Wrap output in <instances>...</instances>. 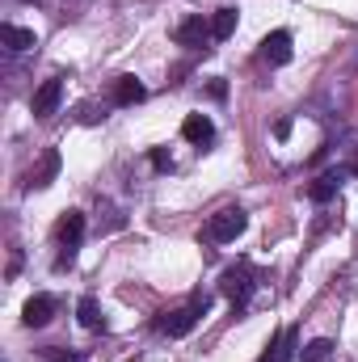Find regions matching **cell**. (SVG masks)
I'll return each mask as SVG.
<instances>
[{
    "label": "cell",
    "mask_w": 358,
    "mask_h": 362,
    "mask_svg": "<svg viewBox=\"0 0 358 362\" xmlns=\"http://www.w3.org/2000/svg\"><path fill=\"white\" fill-rule=\"evenodd\" d=\"M253 286L258 282H253V270L249 266H232V270L224 274V282H219V291L232 299V308H245L253 299Z\"/></svg>",
    "instance_id": "4"
},
{
    "label": "cell",
    "mask_w": 358,
    "mask_h": 362,
    "mask_svg": "<svg viewBox=\"0 0 358 362\" xmlns=\"http://www.w3.org/2000/svg\"><path fill=\"white\" fill-rule=\"evenodd\" d=\"M245 228H249V215H245L241 206H224V211H215V215L207 219V232H202V236H207L211 245H228V240H236Z\"/></svg>",
    "instance_id": "1"
},
{
    "label": "cell",
    "mask_w": 358,
    "mask_h": 362,
    "mask_svg": "<svg viewBox=\"0 0 358 362\" xmlns=\"http://www.w3.org/2000/svg\"><path fill=\"white\" fill-rule=\"evenodd\" d=\"M181 135H185L194 148H207V144L215 139V122H211L207 114H190V118L181 122Z\"/></svg>",
    "instance_id": "9"
},
{
    "label": "cell",
    "mask_w": 358,
    "mask_h": 362,
    "mask_svg": "<svg viewBox=\"0 0 358 362\" xmlns=\"http://www.w3.org/2000/svg\"><path fill=\"white\" fill-rule=\"evenodd\" d=\"M51 316H55V299H51V295H30V299H25V308H21V320H25L30 329L51 325Z\"/></svg>",
    "instance_id": "8"
},
{
    "label": "cell",
    "mask_w": 358,
    "mask_h": 362,
    "mask_svg": "<svg viewBox=\"0 0 358 362\" xmlns=\"http://www.w3.org/2000/svg\"><path fill=\"white\" fill-rule=\"evenodd\" d=\"M55 236H59V245L68 249V253L59 257V266H72V257H76V249H81V240H85V211H64Z\"/></svg>",
    "instance_id": "3"
},
{
    "label": "cell",
    "mask_w": 358,
    "mask_h": 362,
    "mask_svg": "<svg viewBox=\"0 0 358 362\" xmlns=\"http://www.w3.org/2000/svg\"><path fill=\"white\" fill-rule=\"evenodd\" d=\"M232 30H236V8H219L211 17V38L224 42V38H232Z\"/></svg>",
    "instance_id": "15"
},
{
    "label": "cell",
    "mask_w": 358,
    "mask_h": 362,
    "mask_svg": "<svg viewBox=\"0 0 358 362\" xmlns=\"http://www.w3.org/2000/svg\"><path fill=\"white\" fill-rule=\"evenodd\" d=\"M207 312H211V295H194L185 308L169 312V316L161 320V333H165V337H185V333H190V329L207 316Z\"/></svg>",
    "instance_id": "2"
},
{
    "label": "cell",
    "mask_w": 358,
    "mask_h": 362,
    "mask_svg": "<svg viewBox=\"0 0 358 362\" xmlns=\"http://www.w3.org/2000/svg\"><path fill=\"white\" fill-rule=\"evenodd\" d=\"M135 101H144V85L135 76H118L114 81V105H135Z\"/></svg>",
    "instance_id": "13"
},
{
    "label": "cell",
    "mask_w": 358,
    "mask_h": 362,
    "mask_svg": "<svg viewBox=\"0 0 358 362\" xmlns=\"http://www.w3.org/2000/svg\"><path fill=\"white\" fill-rule=\"evenodd\" d=\"M350 173H354V177H358V152H354V160H350Z\"/></svg>",
    "instance_id": "21"
},
{
    "label": "cell",
    "mask_w": 358,
    "mask_h": 362,
    "mask_svg": "<svg viewBox=\"0 0 358 362\" xmlns=\"http://www.w3.org/2000/svg\"><path fill=\"white\" fill-rule=\"evenodd\" d=\"M329 358H333V341L329 337H316V341H308L299 350V362H329Z\"/></svg>",
    "instance_id": "16"
},
{
    "label": "cell",
    "mask_w": 358,
    "mask_h": 362,
    "mask_svg": "<svg viewBox=\"0 0 358 362\" xmlns=\"http://www.w3.org/2000/svg\"><path fill=\"white\" fill-rule=\"evenodd\" d=\"M59 97H64V81H59V76H55V81H42V89L34 93V101H30L34 118H51V114L59 110Z\"/></svg>",
    "instance_id": "6"
},
{
    "label": "cell",
    "mask_w": 358,
    "mask_h": 362,
    "mask_svg": "<svg viewBox=\"0 0 358 362\" xmlns=\"http://www.w3.org/2000/svg\"><path fill=\"white\" fill-rule=\"evenodd\" d=\"M291 350H295V333H291V329H282V333L270 341V350L262 354V362H291Z\"/></svg>",
    "instance_id": "14"
},
{
    "label": "cell",
    "mask_w": 358,
    "mask_h": 362,
    "mask_svg": "<svg viewBox=\"0 0 358 362\" xmlns=\"http://www.w3.org/2000/svg\"><path fill=\"white\" fill-rule=\"evenodd\" d=\"M0 42H4V51H13V55H21V51L38 47L34 30H21V25H13V21H4V25H0Z\"/></svg>",
    "instance_id": "10"
},
{
    "label": "cell",
    "mask_w": 358,
    "mask_h": 362,
    "mask_svg": "<svg viewBox=\"0 0 358 362\" xmlns=\"http://www.w3.org/2000/svg\"><path fill=\"white\" fill-rule=\"evenodd\" d=\"M207 93H211L215 101H224V97H228V85H224V81H211V85H207Z\"/></svg>",
    "instance_id": "20"
},
{
    "label": "cell",
    "mask_w": 358,
    "mask_h": 362,
    "mask_svg": "<svg viewBox=\"0 0 358 362\" xmlns=\"http://www.w3.org/2000/svg\"><path fill=\"white\" fill-rule=\"evenodd\" d=\"M152 169H161V173H173V156H169L165 148H152Z\"/></svg>",
    "instance_id": "18"
},
{
    "label": "cell",
    "mask_w": 358,
    "mask_h": 362,
    "mask_svg": "<svg viewBox=\"0 0 358 362\" xmlns=\"http://www.w3.org/2000/svg\"><path fill=\"white\" fill-rule=\"evenodd\" d=\"M55 173H59V152L51 148V152L42 156V165L30 173V181H25V185H30V189H42V185H51V181H55Z\"/></svg>",
    "instance_id": "11"
},
{
    "label": "cell",
    "mask_w": 358,
    "mask_h": 362,
    "mask_svg": "<svg viewBox=\"0 0 358 362\" xmlns=\"http://www.w3.org/2000/svg\"><path fill=\"white\" fill-rule=\"evenodd\" d=\"M173 42H178V47H190V51H194V47H207V42H211V21L185 17L178 30H173Z\"/></svg>",
    "instance_id": "5"
},
{
    "label": "cell",
    "mask_w": 358,
    "mask_h": 362,
    "mask_svg": "<svg viewBox=\"0 0 358 362\" xmlns=\"http://www.w3.org/2000/svg\"><path fill=\"white\" fill-rule=\"evenodd\" d=\"M337 185H342V169H333V173H321V177L308 185V198H312V202H329V198L337 194Z\"/></svg>",
    "instance_id": "12"
},
{
    "label": "cell",
    "mask_w": 358,
    "mask_h": 362,
    "mask_svg": "<svg viewBox=\"0 0 358 362\" xmlns=\"http://www.w3.org/2000/svg\"><path fill=\"white\" fill-rule=\"evenodd\" d=\"M47 358H51V362H85L81 354H68L64 346H47Z\"/></svg>",
    "instance_id": "19"
},
{
    "label": "cell",
    "mask_w": 358,
    "mask_h": 362,
    "mask_svg": "<svg viewBox=\"0 0 358 362\" xmlns=\"http://www.w3.org/2000/svg\"><path fill=\"white\" fill-rule=\"evenodd\" d=\"M76 316H81V325H85V329H101V325H105V320H101V308H97V299H93V295H85V299L76 303Z\"/></svg>",
    "instance_id": "17"
},
{
    "label": "cell",
    "mask_w": 358,
    "mask_h": 362,
    "mask_svg": "<svg viewBox=\"0 0 358 362\" xmlns=\"http://www.w3.org/2000/svg\"><path fill=\"white\" fill-rule=\"evenodd\" d=\"M262 59H266L270 68L291 64V34H287V30H274V34L262 38Z\"/></svg>",
    "instance_id": "7"
}]
</instances>
